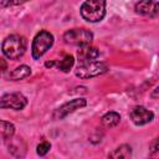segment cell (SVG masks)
<instances>
[{"mask_svg": "<svg viewBox=\"0 0 159 159\" xmlns=\"http://www.w3.org/2000/svg\"><path fill=\"white\" fill-rule=\"evenodd\" d=\"M26 104H27V98L22 93H19V92L6 93L0 99V107L4 109L10 108L15 111H21L26 107Z\"/></svg>", "mask_w": 159, "mask_h": 159, "instance_id": "6", "label": "cell"}, {"mask_svg": "<svg viewBox=\"0 0 159 159\" xmlns=\"http://www.w3.org/2000/svg\"><path fill=\"white\" fill-rule=\"evenodd\" d=\"M150 96H152V98H159V86H158V87L152 92V94H150Z\"/></svg>", "mask_w": 159, "mask_h": 159, "instance_id": "19", "label": "cell"}, {"mask_svg": "<svg viewBox=\"0 0 159 159\" xmlns=\"http://www.w3.org/2000/svg\"><path fill=\"white\" fill-rule=\"evenodd\" d=\"M7 143V148L9 152L15 155L16 158H22L26 153V145L22 142L21 138H10L9 140H6Z\"/></svg>", "mask_w": 159, "mask_h": 159, "instance_id": "11", "label": "cell"}, {"mask_svg": "<svg viewBox=\"0 0 159 159\" xmlns=\"http://www.w3.org/2000/svg\"><path fill=\"white\" fill-rule=\"evenodd\" d=\"M135 12L143 16H157L159 14V2L158 1H139L135 4Z\"/></svg>", "mask_w": 159, "mask_h": 159, "instance_id": "9", "label": "cell"}, {"mask_svg": "<svg viewBox=\"0 0 159 159\" xmlns=\"http://www.w3.org/2000/svg\"><path fill=\"white\" fill-rule=\"evenodd\" d=\"M50 149H51V144L48 142H42V143H40L36 147V153L40 157H43V155H46L50 152Z\"/></svg>", "mask_w": 159, "mask_h": 159, "instance_id": "18", "label": "cell"}, {"mask_svg": "<svg viewBox=\"0 0 159 159\" xmlns=\"http://www.w3.org/2000/svg\"><path fill=\"white\" fill-rule=\"evenodd\" d=\"M73 63H75L73 56H72V55H66V56L57 63V66H58V68H60L62 72H68V71L72 68Z\"/></svg>", "mask_w": 159, "mask_h": 159, "instance_id": "16", "label": "cell"}, {"mask_svg": "<svg viewBox=\"0 0 159 159\" xmlns=\"http://www.w3.org/2000/svg\"><path fill=\"white\" fill-rule=\"evenodd\" d=\"M149 158L150 159H159V137L155 138L149 147Z\"/></svg>", "mask_w": 159, "mask_h": 159, "instance_id": "17", "label": "cell"}, {"mask_svg": "<svg viewBox=\"0 0 159 159\" xmlns=\"http://www.w3.org/2000/svg\"><path fill=\"white\" fill-rule=\"evenodd\" d=\"M53 45V35L46 30L40 31L34 37L31 45V56L34 60H39L42 57Z\"/></svg>", "mask_w": 159, "mask_h": 159, "instance_id": "3", "label": "cell"}, {"mask_svg": "<svg viewBox=\"0 0 159 159\" xmlns=\"http://www.w3.org/2000/svg\"><path fill=\"white\" fill-rule=\"evenodd\" d=\"M1 138L6 142L9 140L10 138L14 137V133H15V127L14 124H11L10 122H6V120H1Z\"/></svg>", "mask_w": 159, "mask_h": 159, "instance_id": "15", "label": "cell"}, {"mask_svg": "<svg viewBox=\"0 0 159 159\" xmlns=\"http://www.w3.org/2000/svg\"><path fill=\"white\" fill-rule=\"evenodd\" d=\"M130 158H132V148L128 144L119 145L108 155V159H130Z\"/></svg>", "mask_w": 159, "mask_h": 159, "instance_id": "12", "label": "cell"}, {"mask_svg": "<svg viewBox=\"0 0 159 159\" xmlns=\"http://www.w3.org/2000/svg\"><path fill=\"white\" fill-rule=\"evenodd\" d=\"M99 56V51L96 47H92L89 45L87 46H82L78 48L77 51V60L80 62V65H84L88 62H93L96 61V58Z\"/></svg>", "mask_w": 159, "mask_h": 159, "instance_id": "10", "label": "cell"}, {"mask_svg": "<svg viewBox=\"0 0 159 159\" xmlns=\"http://www.w3.org/2000/svg\"><path fill=\"white\" fill-rule=\"evenodd\" d=\"M53 65H55V62H53V61H51V62H46V63H45V66H46V67H52Z\"/></svg>", "mask_w": 159, "mask_h": 159, "instance_id": "21", "label": "cell"}, {"mask_svg": "<svg viewBox=\"0 0 159 159\" xmlns=\"http://www.w3.org/2000/svg\"><path fill=\"white\" fill-rule=\"evenodd\" d=\"M30 75H31V68L29 66H26V65H20L15 70H12V72L9 76V78L11 81H19V80H24V78L29 77Z\"/></svg>", "mask_w": 159, "mask_h": 159, "instance_id": "13", "label": "cell"}, {"mask_svg": "<svg viewBox=\"0 0 159 159\" xmlns=\"http://www.w3.org/2000/svg\"><path fill=\"white\" fill-rule=\"evenodd\" d=\"M63 41L68 45L87 46L93 41V34L87 29H71L63 34Z\"/></svg>", "mask_w": 159, "mask_h": 159, "instance_id": "4", "label": "cell"}, {"mask_svg": "<svg viewBox=\"0 0 159 159\" xmlns=\"http://www.w3.org/2000/svg\"><path fill=\"white\" fill-rule=\"evenodd\" d=\"M87 104V101L84 98H75L71 99L70 102L62 104L61 107H58L55 112H53V118L55 119H63L65 117H67L68 114L73 113L75 111L84 107Z\"/></svg>", "mask_w": 159, "mask_h": 159, "instance_id": "7", "label": "cell"}, {"mask_svg": "<svg viewBox=\"0 0 159 159\" xmlns=\"http://www.w3.org/2000/svg\"><path fill=\"white\" fill-rule=\"evenodd\" d=\"M129 117L132 119V122L137 125H144L150 123L154 119V113L149 109H147L143 106H135L130 109L129 112Z\"/></svg>", "mask_w": 159, "mask_h": 159, "instance_id": "8", "label": "cell"}, {"mask_svg": "<svg viewBox=\"0 0 159 159\" xmlns=\"http://www.w3.org/2000/svg\"><path fill=\"white\" fill-rule=\"evenodd\" d=\"M102 125L106 128H112L116 127L120 122V116L117 112H108L102 117Z\"/></svg>", "mask_w": 159, "mask_h": 159, "instance_id": "14", "label": "cell"}, {"mask_svg": "<svg viewBox=\"0 0 159 159\" xmlns=\"http://www.w3.org/2000/svg\"><path fill=\"white\" fill-rule=\"evenodd\" d=\"M81 16L88 22H98L106 15V1L89 0L81 5Z\"/></svg>", "mask_w": 159, "mask_h": 159, "instance_id": "2", "label": "cell"}, {"mask_svg": "<svg viewBox=\"0 0 159 159\" xmlns=\"http://www.w3.org/2000/svg\"><path fill=\"white\" fill-rule=\"evenodd\" d=\"M27 41L21 35H10L2 41V53L10 60H19L26 51Z\"/></svg>", "mask_w": 159, "mask_h": 159, "instance_id": "1", "label": "cell"}, {"mask_svg": "<svg viewBox=\"0 0 159 159\" xmlns=\"http://www.w3.org/2000/svg\"><path fill=\"white\" fill-rule=\"evenodd\" d=\"M0 62H1V71H5V70H6V62H5V60L1 58Z\"/></svg>", "mask_w": 159, "mask_h": 159, "instance_id": "20", "label": "cell"}, {"mask_svg": "<svg viewBox=\"0 0 159 159\" xmlns=\"http://www.w3.org/2000/svg\"><path fill=\"white\" fill-rule=\"evenodd\" d=\"M107 71H108V66L104 62L93 61V62H88L84 65H80L76 68L75 75L81 80H88V78L101 76V75L106 73Z\"/></svg>", "mask_w": 159, "mask_h": 159, "instance_id": "5", "label": "cell"}]
</instances>
